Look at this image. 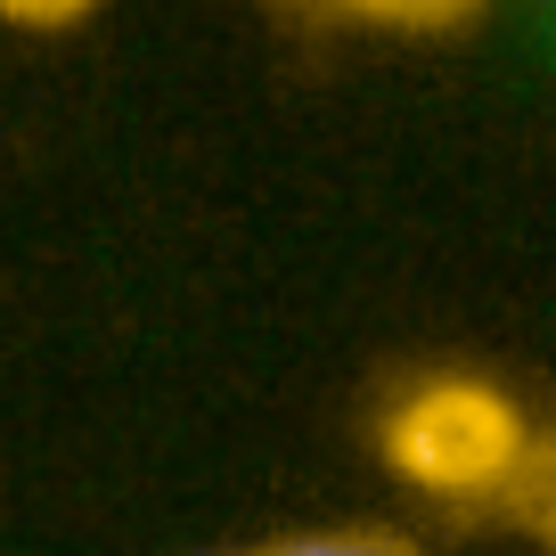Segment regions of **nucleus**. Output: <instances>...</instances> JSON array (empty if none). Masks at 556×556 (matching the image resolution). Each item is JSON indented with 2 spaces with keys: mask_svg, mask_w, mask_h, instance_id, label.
Returning a JSON list of instances; mask_svg holds the SVG:
<instances>
[{
  "mask_svg": "<svg viewBox=\"0 0 556 556\" xmlns=\"http://www.w3.org/2000/svg\"><path fill=\"white\" fill-rule=\"evenodd\" d=\"M287 17H344V0H278Z\"/></svg>",
  "mask_w": 556,
  "mask_h": 556,
  "instance_id": "5",
  "label": "nucleus"
},
{
  "mask_svg": "<svg viewBox=\"0 0 556 556\" xmlns=\"http://www.w3.org/2000/svg\"><path fill=\"white\" fill-rule=\"evenodd\" d=\"M245 556H254V548H245Z\"/></svg>",
  "mask_w": 556,
  "mask_h": 556,
  "instance_id": "6",
  "label": "nucleus"
},
{
  "mask_svg": "<svg viewBox=\"0 0 556 556\" xmlns=\"http://www.w3.org/2000/svg\"><path fill=\"white\" fill-rule=\"evenodd\" d=\"M491 0H344V17L384 25V34H458L475 25Z\"/></svg>",
  "mask_w": 556,
  "mask_h": 556,
  "instance_id": "2",
  "label": "nucleus"
},
{
  "mask_svg": "<svg viewBox=\"0 0 556 556\" xmlns=\"http://www.w3.org/2000/svg\"><path fill=\"white\" fill-rule=\"evenodd\" d=\"M384 467L434 500H540L548 451L523 409L483 377H426L384 417Z\"/></svg>",
  "mask_w": 556,
  "mask_h": 556,
  "instance_id": "1",
  "label": "nucleus"
},
{
  "mask_svg": "<svg viewBox=\"0 0 556 556\" xmlns=\"http://www.w3.org/2000/svg\"><path fill=\"white\" fill-rule=\"evenodd\" d=\"M90 9H99V0H0V25H17V34H66Z\"/></svg>",
  "mask_w": 556,
  "mask_h": 556,
  "instance_id": "4",
  "label": "nucleus"
},
{
  "mask_svg": "<svg viewBox=\"0 0 556 556\" xmlns=\"http://www.w3.org/2000/svg\"><path fill=\"white\" fill-rule=\"evenodd\" d=\"M254 556H417L401 532H384V523H344V532H295V540H270V548Z\"/></svg>",
  "mask_w": 556,
  "mask_h": 556,
  "instance_id": "3",
  "label": "nucleus"
}]
</instances>
